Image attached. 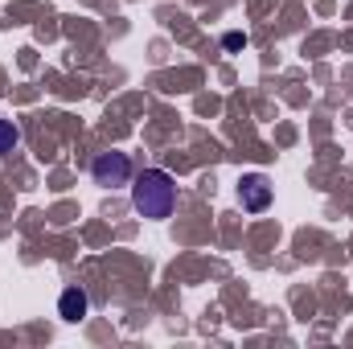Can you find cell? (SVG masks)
<instances>
[{
  "label": "cell",
  "mask_w": 353,
  "mask_h": 349,
  "mask_svg": "<svg viewBox=\"0 0 353 349\" xmlns=\"http://www.w3.org/2000/svg\"><path fill=\"white\" fill-rule=\"evenodd\" d=\"M132 206L144 218H169L176 206V181L165 169H144L132 185Z\"/></svg>",
  "instance_id": "6da1fadb"
},
{
  "label": "cell",
  "mask_w": 353,
  "mask_h": 349,
  "mask_svg": "<svg viewBox=\"0 0 353 349\" xmlns=\"http://www.w3.org/2000/svg\"><path fill=\"white\" fill-rule=\"evenodd\" d=\"M90 177H94V185H103V189H119V185L132 181V157H128V152H99V157L90 161Z\"/></svg>",
  "instance_id": "7a4b0ae2"
},
{
  "label": "cell",
  "mask_w": 353,
  "mask_h": 349,
  "mask_svg": "<svg viewBox=\"0 0 353 349\" xmlns=\"http://www.w3.org/2000/svg\"><path fill=\"white\" fill-rule=\"evenodd\" d=\"M271 177L267 173H243L239 177V201H243V210H251V214H263L267 206H271Z\"/></svg>",
  "instance_id": "3957f363"
},
{
  "label": "cell",
  "mask_w": 353,
  "mask_h": 349,
  "mask_svg": "<svg viewBox=\"0 0 353 349\" xmlns=\"http://www.w3.org/2000/svg\"><path fill=\"white\" fill-rule=\"evenodd\" d=\"M87 308H90V300H87V292H83L79 283H70V288H62V296H58V317H62V321H70V325H79V321L87 317Z\"/></svg>",
  "instance_id": "277c9868"
},
{
  "label": "cell",
  "mask_w": 353,
  "mask_h": 349,
  "mask_svg": "<svg viewBox=\"0 0 353 349\" xmlns=\"http://www.w3.org/2000/svg\"><path fill=\"white\" fill-rule=\"evenodd\" d=\"M17 144H21V128L12 119H0V157H8Z\"/></svg>",
  "instance_id": "5b68a950"
},
{
  "label": "cell",
  "mask_w": 353,
  "mask_h": 349,
  "mask_svg": "<svg viewBox=\"0 0 353 349\" xmlns=\"http://www.w3.org/2000/svg\"><path fill=\"white\" fill-rule=\"evenodd\" d=\"M243 46H247L243 33H226V50H243Z\"/></svg>",
  "instance_id": "8992f818"
}]
</instances>
